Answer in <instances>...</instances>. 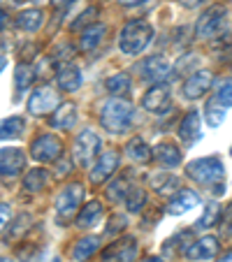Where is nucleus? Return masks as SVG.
<instances>
[{
    "label": "nucleus",
    "instance_id": "1",
    "mask_svg": "<svg viewBox=\"0 0 232 262\" xmlns=\"http://www.w3.org/2000/svg\"><path fill=\"white\" fill-rule=\"evenodd\" d=\"M186 177L191 181L200 183V186H207L212 193L216 188V195L225 193V183H223L225 181V167H223L221 158H216V156H207V158H198L188 163Z\"/></svg>",
    "mask_w": 232,
    "mask_h": 262
},
{
    "label": "nucleus",
    "instance_id": "2",
    "mask_svg": "<svg viewBox=\"0 0 232 262\" xmlns=\"http://www.w3.org/2000/svg\"><path fill=\"white\" fill-rule=\"evenodd\" d=\"M135 107L125 98H109L100 112V125L112 135H121L133 125Z\"/></svg>",
    "mask_w": 232,
    "mask_h": 262
},
{
    "label": "nucleus",
    "instance_id": "3",
    "mask_svg": "<svg viewBox=\"0 0 232 262\" xmlns=\"http://www.w3.org/2000/svg\"><path fill=\"white\" fill-rule=\"evenodd\" d=\"M153 40V26L149 21L135 19L121 28L119 35V49L128 56H139Z\"/></svg>",
    "mask_w": 232,
    "mask_h": 262
},
{
    "label": "nucleus",
    "instance_id": "4",
    "mask_svg": "<svg viewBox=\"0 0 232 262\" xmlns=\"http://www.w3.org/2000/svg\"><path fill=\"white\" fill-rule=\"evenodd\" d=\"M100 148H102V139L98 133H93L91 128H86L84 133H79L74 137V146H72V156L81 167H93L100 158Z\"/></svg>",
    "mask_w": 232,
    "mask_h": 262
},
{
    "label": "nucleus",
    "instance_id": "5",
    "mask_svg": "<svg viewBox=\"0 0 232 262\" xmlns=\"http://www.w3.org/2000/svg\"><path fill=\"white\" fill-rule=\"evenodd\" d=\"M225 26H227V7L216 3V5H209L200 14L198 24H195V35H198L200 40H212V37L221 35V30Z\"/></svg>",
    "mask_w": 232,
    "mask_h": 262
},
{
    "label": "nucleus",
    "instance_id": "6",
    "mask_svg": "<svg viewBox=\"0 0 232 262\" xmlns=\"http://www.w3.org/2000/svg\"><path fill=\"white\" fill-rule=\"evenodd\" d=\"M84 198H86V188L81 186V183H70V186H65V188L58 193V198H56V204H54L58 223L70 221L74 213H79Z\"/></svg>",
    "mask_w": 232,
    "mask_h": 262
},
{
    "label": "nucleus",
    "instance_id": "7",
    "mask_svg": "<svg viewBox=\"0 0 232 262\" xmlns=\"http://www.w3.org/2000/svg\"><path fill=\"white\" fill-rule=\"evenodd\" d=\"M63 156V144L56 135L51 133H42L40 137H35L30 144V158L35 163H56Z\"/></svg>",
    "mask_w": 232,
    "mask_h": 262
},
{
    "label": "nucleus",
    "instance_id": "8",
    "mask_svg": "<svg viewBox=\"0 0 232 262\" xmlns=\"http://www.w3.org/2000/svg\"><path fill=\"white\" fill-rule=\"evenodd\" d=\"M58 107H60L58 95H56V91L49 89V86H40V89H35L33 95L28 98V114L30 116L51 114V112H56Z\"/></svg>",
    "mask_w": 232,
    "mask_h": 262
},
{
    "label": "nucleus",
    "instance_id": "9",
    "mask_svg": "<svg viewBox=\"0 0 232 262\" xmlns=\"http://www.w3.org/2000/svg\"><path fill=\"white\" fill-rule=\"evenodd\" d=\"M212 84H214V74L209 70H198V72H191L186 77V81L181 86V93L188 100H200L202 95H207Z\"/></svg>",
    "mask_w": 232,
    "mask_h": 262
},
{
    "label": "nucleus",
    "instance_id": "10",
    "mask_svg": "<svg viewBox=\"0 0 232 262\" xmlns=\"http://www.w3.org/2000/svg\"><path fill=\"white\" fill-rule=\"evenodd\" d=\"M26 163H28V158H26L24 148L5 146L0 151V172H3V179L19 177V174L26 169Z\"/></svg>",
    "mask_w": 232,
    "mask_h": 262
},
{
    "label": "nucleus",
    "instance_id": "11",
    "mask_svg": "<svg viewBox=\"0 0 232 262\" xmlns=\"http://www.w3.org/2000/svg\"><path fill=\"white\" fill-rule=\"evenodd\" d=\"M221 251V242L214 234H204V237L195 239L191 246L183 251V257L191 262H200V260H212L216 253Z\"/></svg>",
    "mask_w": 232,
    "mask_h": 262
},
{
    "label": "nucleus",
    "instance_id": "12",
    "mask_svg": "<svg viewBox=\"0 0 232 262\" xmlns=\"http://www.w3.org/2000/svg\"><path fill=\"white\" fill-rule=\"evenodd\" d=\"M139 72H142V79L146 81H163V79H170V74H172V68H170L167 58L163 54H156V56H149V58L142 60L139 65Z\"/></svg>",
    "mask_w": 232,
    "mask_h": 262
},
{
    "label": "nucleus",
    "instance_id": "13",
    "mask_svg": "<svg viewBox=\"0 0 232 262\" xmlns=\"http://www.w3.org/2000/svg\"><path fill=\"white\" fill-rule=\"evenodd\" d=\"M119 163H121L119 151H104L98 158V163L91 167V183L100 186V183H104L109 177H114V172L119 169Z\"/></svg>",
    "mask_w": 232,
    "mask_h": 262
},
{
    "label": "nucleus",
    "instance_id": "14",
    "mask_svg": "<svg viewBox=\"0 0 232 262\" xmlns=\"http://www.w3.org/2000/svg\"><path fill=\"white\" fill-rule=\"evenodd\" d=\"M137 255V244L133 237L119 239V242L109 244V248H104L102 260L104 262H133Z\"/></svg>",
    "mask_w": 232,
    "mask_h": 262
},
{
    "label": "nucleus",
    "instance_id": "15",
    "mask_svg": "<svg viewBox=\"0 0 232 262\" xmlns=\"http://www.w3.org/2000/svg\"><path fill=\"white\" fill-rule=\"evenodd\" d=\"M142 107L151 114H163L170 109V89L165 84H156L146 91V95L142 98Z\"/></svg>",
    "mask_w": 232,
    "mask_h": 262
},
{
    "label": "nucleus",
    "instance_id": "16",
    "mask_svg": "<svg viewBox=\"0 0 232 262\" xmlns=\"http://www.w3.org/2000/svg\"><path fill=\"white\" fill-rule=\"evenodd\" d=\"M56 84L65 93H74L81 86V70L72 63H63L56 68Z\"/></svg>",
    "mask_w": 232,
    "mask_h": 262
},
{
    "label": "nucleus",
    "instance_id": "17",
    "mask_svg": "<svg viewBox=\"0 0 232 262\" xmlns=\"http://www.w3.org/2000/svg\"><path fill=\"white\" fill-rule=\"evenodd\" d=\"M198 204H200V195L195 193V190L181 188L177 195H172V200H170L167 213H172V216H183V213H188L191 209L198 207Z\"/></svg>",
    "mask_w": 232,
    "mask_h": 262
},
{
    "label": "nucleus",
    "instance_id": "18",
    "mask_svg": "<svg viewBox=\"0 0 232 262\" xmlns=\"http://www.w3.org/2000/svg\"><path fill=\"white\" fill-rule=\"evenodd\" d=\"M104 216V207L98 202V200H93V202L84 204V207L79 209V213H77V228L79 230H91L95 228V225H100V221H102Z\"/></svg>",
    "mask_w": 232,
    "mask_h": 262
},
{
    "label": "nucleus",
    "instance_id": "19",
    "mask_svg": "<svg viewBox=\"0 0 232 262\" xmlns=\"http://www.w3.org/2000/svg\"><path fill=\"white\" fill-rule=\"evenodd\" d=\"M177 135L186 146L198 142L200 139V112H186V116H183L181 123H179Z\"/></svg>",
    "mask_w": 232,
    "mask_h": 262
},
{
    "label": "nucleus",
    "instance_id": "20",
    "mask_svg": "<svg viewBox=\"0 0 232 262\" xmlns=\"http://www.w3.org/2000/svg\"><path fill=\"white\" fill-rule=\"evenodd\" d=\"M77 116H79L77 114V104L65 102L49 116V125L51 128H58V130H70L74 123H77Z\"/></svg>",
    "mask_w": 232,
    "mask_h": 262
},
{
    "label": "nucleus",
    "instance_id": "21",
    "mask_svg": "<svg viewBox=\"0 0 232 262\" xmlns=\"http://www.w3.org/2000/svg\"><path fill=\"white\" fill-rule=\"evenodd\" d=\"M42 24H45V12L37 10V7H28V10L19 12V16H16V26L24 33H35V30L42 28Z\"/></svg>",
    "mask_w": 232,
    "mask_h": 262
},
{
    "label": "nucleus",
    "instance_id": "22",
    "mask_svg": "<svg viewBox=\"0 0 232 262\" xmlns=\"http://www.w3.org/2000/svg\"><path fill=\"white\" fill-rule=\"evenodd\" d=\"M151 186L158 195H177L179 193V179L172 172H158L151 177Z\"/></svg>",
    "mask_w": 232,
    "mask_h": 262
},
{
    "label": "nucleus",
    "instance_id": "23",
    "mask_svg": "<svg viewBox=\"0 0 232 262\" xmlns=\"http://www.w3.org/2000/svg\"><path fill=\"white\" fill-rule=\"evenodd\" d=\"M125 156H128L133 163H142V165H146L149 160L153 158V151L149 148V144L144 142V139H139V137H133L128 144H125Z\"/></svg>",
    "mask_w": 232,
    "mask_h": 262
},
{
    "label": "nucleus",
    "instance_id": "24",
    "mask_svg": "<svg viewBox=\"0 0 232 262\" xmlns=\"http://www.w3.org/2000/svg\"><path fill=\"white\" fill-rule=\"evenodd\" d=\"M35 77H37V72H35L33 68H30L28 63H19L14 70V89H16V100L21 98V95L26 93V91L33 86Z\"/></svg>",
    "mask_w": 232,
    "mask_h": 262
},
{
    "label": "nucleus",
    "instance_id": "25",
    "mask_svg": "<svg viewBox=\"0 0 232 262\" xmlns=\"http://www.w3.org/2000/svg\"><path fill=\"white\" fill-rule=\"evenodd\" d=\"M153 156L163 165H167V167H177V165L181 163V151H179L177 144H172V142H160L158 146L153 148Z\"/></svg>",
    "mask_w": 232,
    "mask_h": 262
},
{
    "label": "nucleus",
    "instance_id": "26",
    "mask_svg": "<svg viewBox=\"0 0 232 262\" xmlns=\"http://www.w3.org/2000/svg\"><path fill=\"white\" fill-rule=\"evenodd\" d=\"M98 248H100V237H81L72 248V260L74 262L91 260V255H93Z\"/></svg>",
    "mask_w": 232,
    "mask_h": 262
},
{
    "label": "nucleus",
    "instance_id": "27",
    "mask_svg": "<svg viewBox=\"0 0 232 262\" xmlns=\"http://www.w3.org/2000/svg\"><path fill=\"white\" fill-rule=\"evenodd\" d=\"M130 181H128V177H116L114 181H109V186L104 188V195H107V200L109 202H116L119 204L121 200H128V195H130Z\"/></svg>",
    "mask_w": 232,
    "mask_h": 262
},
{
    "label": "nucleus",
    "instance_id": "28",
    "mask_svg": "<svg viewBox=\"0 0 232 262\" xmlns=\"http://www.w3.org/2000/svg\"><path fill=\"white\" fill-rule=\"evenodd\" d=\"M47 181H49V172L42 167H35V169H28V174L24 177L21 186H24L26 193H40L47 186Z\"/></svg>",
    "mask_w": 232,
    "mask_h": 262
},
{
    "label": "nucleus",
    "instance_id": "29",
    "mask_svg": "<svg viewBox=\"0 0 232 262\" xmlns=\"http://www.w3.org/2000/svg\"><path fill=\"white\" fill-rule=\"evenodd\" d=\"M104 26L102 24H95V26H91V28H86V30H81V35H79V49L81 51H93L95 47L100 45V40L104 37Z\"/></svg>",
    "mask_w": 232,
    "mask_h": 262
},
{
    "label": "nucleus",
    "instance_id": "30",
    "mask_svg": "<svg viewBox=\"0 0 232 262\" xmlns=\"http://www.w3.org/2000/svg\"><path fill=\"white\" fill-rule=\"evenodd\" d=\"M26 133V119L24 116H10V119L3 121V128H0V137L3 142L7 139H16Z\"/></svg>",
    "mask_w": 232,
    "mask_h": 262
},
{
    "label": "nucleus",
    "instance_id": "31",
    "mask_svg": "<svg viewBox=\"0 0 232 262\" xmlns=\"http://www.w3.org/2000/svg\"><path fill=\"white\" fill-rule=\"evenodd\" d=\"M221 216H223V209L218 207V202H209L204 207V213L198 223H195V228L198 230H209L214 223H221Z\"/></svg>",
    "mask_w": 232,
    "mask_h": 262
},
{
    "label": "nucleus",
    "instance_id": "32",
    "mask_svg": "<svg viewBox=\"0 0 232 262\" xmlns=\"http://www.w3.org/2000/svg\"><path fill=\"white\" fill-rule=\"evenodd\" d=\"M104 86H107V91L114 98H119V95H125L130 91V77L128 74H112Z\"/></svg>",
    "mask_w": 232,
    "mask_h": 262
},
{
    "label": "nucleus",
    "instance_id": "33",
    "mask_svg": "<svg viewBox=\"0 0 232 262\" xmlns=\"http://www.w3.org/2000/svg\"><path fill=\"white\" fill-rule=\"evenodd\" d=\"M93 21H98V7H86V10L70 24V30H86V28H91V26H95Z\"/></svg>",
    "mask_w": 232,
    "mask_h": 262
},
{
    "label": "nucleus",
    "instance_id": "34",
    "mask_svg": "<svg viewBox=\"0 0 232 262\" xmlns=\"http://www.w3.org/2000/svg\"><path fill=\"white\" fill-rule=\"evenodd\" d=\"M144 204H146V193H144V188H139V186H133L128 200H125V209H128L130 213H139L144 209Z\"/></svg>",
    "mask_w": 232,
    "mask_h": 262
},
{
    "label": "nucleus",
    "instance_id": "35",
    "mask_svg": "<svg viewBox=\"0 0 232 262\" xmlns=\"http://www.w3.org/2000/svg\"><path fill=\"white\" fill-rule=\"evenodd\" d=\"M223 121H225V109H223L216 100L207 102V123L212 125V128H218Z\"/></svg>",
    "mask_w": 232,
    "mask_h": 262
},
{
    "label": "nucleus",
    "instance_id": "36",
    "mask_svg": "<svg viewBox=\"0 0 232 262\" xmlns=\"http://www.w3.org/2000/svg\"><path fill=\"white\" fill-rule=\"evenodd\" d=\"M30 221H33V218H30L28 213H19V216H16V221L12 223L10 232H5V239H7V237H10V239H16L19 234H24L26 230L30 228Z\"/></svg>",
    "mask_w": 232,
    "mask_h": 262
},
{
    "label": "nucleus",
    "instance_id": "37",
    "mask_svg": "<svg viewBox=\"0 0 232 262\" xmlns=\"http://www.w3.org/2000/svg\"><path fill=\"white\" fill-rule=\"evenodd\" d=\"M214 100H216L221 107H232V79L223 81L221 86H218L216 95H214Z\"/></svg>",
    "mask_w": 232,
    "mask_h": 262
},
{
    "label": "nucleus",
    "instance_id": "38",
    "mask_svg": "<svg viewBox=\"0 0 232 262\" xmlns=\"http://www.w3.org/2000/svg\"><path fill=\"white\" fill-rule=\"evenodd\" d=\"M40 255H42V251H40V248H35L33 244L21 246L19 251H16V257H19V260H24V262H40Z\"/></svg>",
    "mask_w": 232,
    "mask_h": 262
},
{
    "label": "nucleus",
    "instance_id": "39",
    "mask_svg": "<svg viewBox=\"0 0 232 262\" xmlns=\"http://www.w3.org/2000/svg\"><path fill=\"white\" fill-rule=\"evenodd\" d=\"M125 225H128V218L121 216V213H114V216L109 218V225H107L104 232L107 234H119V232H123L125 230Z\"/></svg>",
    "mask_w": 232,
    "mask_h": 262
},
{
    "label": "nucleus",
    "instance_id": "40",
    "mask_svg": "<svg viewBox=\"0 0 232 262\" xmlns=\"http://www.w3.org/2000/svg\"><path fill=\"white\" fill-rule=\"evenodd\" d=\"M72 172V160L68 158V156H60L58 158V163H56V179H63V177H68V174Z\"/></svg>",
    "mask_w": 232,
    "mask_h": 262
},
{
    "label": "nucleus",
    "instance_id": "41",
    "mask_svg": "<svg viewBox=\"0 0 232 262\" xmlns=\"http://www.w3.org/2000/svg\"><path fill=\"white\" fill-rule=\"evenodd\" d=\"M221 225H223V234H230L232 232V202L223 209V216H221Z\"/></svg>",
    "mask_w": 232,
    "mask_h": 262
},
{
    "label": "nucleus",
    "instance_id": "42",
    "mask_svg": "<svg viewBox=\"0 0 232 262\" xmlns=\"http://www.w3.org/2000/svg\"><path fill=\"white\" fill-rule=\"evenodd\" d=\"M37 54V45H33V42H26V45H21V49H19V58H21V63H26V60H30L33 56Z\"/></svg>",
    "mask_w": 232,
    "mask_h": 262
},
{
    "label": "nucleus",
    "instance_id": "43",
    "mask_svg": "<svg viewBox=\"0 0 232 262\" xmlns=\"http://www.w3.org/2000/svg\"><path fill=\"white\" fill-rule=\"evenodd\" d=\"M7 216H10V204H3V230H7Z\"/></svg>",
    "mask_w": 232,
    "mask_h": 262
},
{
    "label": "nucleus",
    "instance_id": "44",
    "mask_svg": "<svg viewBox=\"0 0 232 262\" xmlns=\"http://www.w3.org/2000/svg\"><path fill=\"white\" fill-rule=\"evenodd\" d=\"M204 0H181V5L183 7H188V10H191V7H198V5H202Z\"/></svg>",
    "mask_w": 232,
    "mask_h": 262
},
{
    "label": "nucleus",
    "instance_id": "45",
    "mask_svg": "<svg viewBox=\"0 0 232 262\" xmlns=\"http://www.w3.org/2000/svg\"><path fill=\"white\" fill-rule=\"evenodd\" d=\"M51 3H54L56 7H60V10H63V7H68V5H72L74 0H51Z\"/></svg>",
    "mask_w": 232,
    "mask_h": 262
},
{
    "label": "nucleus",
    "instance_id": "46",
    "mask_svg": "<svg viewBox=\"0 0 232 262\" xmlns=\"http://www.w3.org/2000/svg\"><path fill=\"white\" fill-rule=\"evenodd\" d=\"M142 262H163V260H160L158 255H146V257H144Z\"/></svg>",
    "mask_w": 232,
    "mask_h": 262
},
{
    "label": "nucleus",
    "instance_id": "47",
    "mask_svg": "<svg viewBox=\"0 0 232 262\" xmlns=\"http://www.w3.org/2000/svg\"><path fill=\"white\" fill-rule=\"evenodd\" d=\"M139 0H121V5H125V7H130V5H137Z\"/></svg>",
    "mask_w": 232,
    "mask_h": 262
},
{
    "label": "nucleus",
    "instance_id": "48",
    "mask_svg": "<svg viewBox=\"0 0 232 262\" xmlns=\"http://www.w3.org/2000/svg\"><path fill=\"white\" fill-rule=\"evenodd\" d=\"M221 262H232V251H227L225 255H223V260Z\"/></svg>",
    "mask_w": 232,
    "mask_h": 262
},
{
    "label": "nucleus",
    "instance_id": "49",
    "mask_svg": "<svg viewBox=\"0 0 232 262\" xmlns=\"http://www.w3.org/2000/svg\"><path fill=\"white\" fill-rule=\"evenodd\" d=\"M54 262H63V260H60V257H54Z\"/></svg>",
    "mask_w": 232,
    "mask_h": 262
},
{
    "label": "nucleus",
    "instance_id": "50",
    "mask_svg": "<svg viewBox=\"0 0 232 262\" xmlns=\"http://www.w3.org/2000/svg\"><path fill=\"white\" fill-rule=\"evenodd\" d=\"M3 262H10V260H7V257H5V260H3Z\"/></svg>",
    "mask_w": 232,
    "mask_h": 262
}]
</instances>
